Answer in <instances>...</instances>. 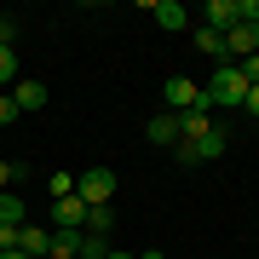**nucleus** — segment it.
Returning <instances> with one entry per match:
<instances>
[{
	"label": "nucleus",
	"instance_id": "1",
	"mask_svg": "<svg viewBox=\"0 0 259 259\" xmlns=\"http://www.w3.org/2000/svg\"><path fill=\"white\" fill-rule=\"evenodd\" d=\"M202 98H207V110H242V98H248V81H242V69H236V64H219V69L207 75Z\"/></svg>",
	"mask_w": 259,
	"mask_h": 259
},
{
	"label": "nucleus",
	"instance_id": "2",
	"mask_svg": "<svg viewBox=\"0 0 259 259\" xmlns=\"http://www.w3.org/2000/svg\"><path fill=\"white\" fill-rule=\"evenodd\" d=\"M75 196H81L87 207L115 202V173H110V167H87V173H75Z\"/></svg>",
	"mask_w": 259,
	"mask_h": 259
},
{
	"label": "nucleus",
	"instance_id": "3",
	"mask_svg": "<svg viewBox=\"0 0 259 259\" xmlns=\"http://www.w3.org/2000/svg\"><path fill=\"white\" fill-rule=\"evenodd\" d=\"M225 150H231V133L213 127L207 139H196V144H173V156L185 161V167H202V161H213V156H225Z\"/></svg>",
	"mask_w": 259,
	"mask_h": 259
},
{
	"label": "nucleus",
	"instance_id": "4",
	"mask_svg": "<svg viewBox=\"0 0 259 259\" xmlns=\"http://www.w3.org/2000/svg\"><path fill=\"white\" fill-rule=\"evenodd\" d=\"M242 58H259V23H236L225 35V64H242Z\"/></svg>",
	"mask_w": 259,
	"mask_h": 259
},
{
	"label": "nucleus",
	"instance_id": "5",
	"mask_svg": "<svg viewBox=\"0 0 259 259\" xmlns=\"http://www.w3.org/2000/svg\"><path fill=\"white\" fill-rule=\"evenodd\" d=\"M161 98H167V110H173V115H185V110H196V104H202V87H196L190 75H173V81L161 87Z\"/></svg>",
	"mask_w": 259,
	"mask_h": 259
},
{
	"label": "nucleus",
	"instance_id": "6",
	"mask_svg": "<svg viewBox=\"0 0 259 259\" xmlns=\"http://www.w3.org/2000/svg\"><path fill=\"white\" fill-rule=\"evenodd\" d=\"M47 213H52V231H87V202L81 196H58Z\"/></svg>",
	"mask_w": 259,
	"mask_h": 259
},
{
	"label": "nucleus",
	"instance_id": "7",
	"mask_svg": "<svg viewBox=\"0 0 259 259\" xmlns=\"http://www.w3.org/2000/svg\"><path fill=\"white\" fill-rule=\"evenodd\" d=\"M144 12H150V18H156V23L167 29V35H179V29H190V12L179 6V0H144Z\"/></svg>",
	"mask_w": 259,
	"mask_h": 259
},
{
	"label": "nucleus",
	"instance_id": "8",
	"mask_svg": "<svg viewBox=\"0 0 259 259\" xmlns=\"http://www.w3.org/2000/svg\"><path fill=\"white\" fill-rule=\"evenodd\" d=\"M81 242H87V231H47V253L52 259H81Z\"/></svg>",
	"mask_w": 259,
	"mask_h": 259
},
{
	"label": "nucleus",
	"instance_id": "9",
	"mask_svg": "<svg viewBox=\"0 0 259 259\" xmlns=\"http://www.w3.org/2000/svg\"><path fill=\"white\" fill-rule=\"evenodd\" d=\"M202 23L219 29V35H231V29H236V0H207V6H202Z\"/></svg>",
	"mask_w": 259,
	"mask_h": 259
},
{
	"label": "nucleus",
	"instance_id": "10",
	"mask_svg": "<svg viewBox=\"0 0 259 259\" xmlns=\"http://www.w3.org/2000/svg\"><path fill=\"white\" fill-rule=\"evenodd\" d=\"M144 139H150V144H167V150H173V144H179V115H173V110H161V115H150V127H144Z\"/></svg>",
	"mask_w": 259,
	"mask_h": 259
},
{
	"label": "nucleus",
	"instance_id": "11",
	"mask_svg": "<svg viewBox=\"0 0 259 259\" xmlns=\"http://www.w3.org/2000/svg\"><path fill=\"white\" fill-rule=\"evenodd\" d=\"M12 98H18V110H40V104H47V81H29V75H18Z\"/></svg>",
	"mask_w": 259,
	"mask_h": 259
},
{
	"label": "nucleus",
	"instance_id": "12",
	"mask_svg": "<svg viewBox=\"0 0 259 259\" xmlns=\"http://www.w3.org/2000/svg\"><path fill=\"white\" fill-rule=\"evenodd\" d=\"M190 40H196V52H207V58H219V64H225V35H219V29L196 23V29H190Z\"/></svg>",
	"mask_w": 259,
	"mask_h": 259
},
{
	"label": "nucleus",
	"instance_id": "13",
	"mask_svg": "<svg viewBox=\"0 0 259 259\" xmlns=\"http://www.w3.org/2000/svg\"><path fill=\"white\" fill-rule=\"evenodd\" d=\"M18 253L47 259V231H40V225H18Z\"/></svg>",
	"mask_w": 259,
	"mask_h": 259
},
{
	"label": "nucleus",
	"instance_id": "14",
	"mask_svg": "<svg viewBox=\"0 0 259 259\" xmlns=\"http://www.w3.org/2000/svg\"><path fill=\"white\" fill-rule=\"evenodd\" d=\"M110 231H115V207H110V202L87 207V236H110Z\"/></svg>",
	"mask_w": 259,
	"mask_h": 259
},
{
	"label": "nucleus",
	"instance_id": "15",
	"mask_svg": "<svg viewBox=\"0 0 259 259\" xmlns=\"http://www.w3.org/2000/svg\"><path fill=\"white\" fill-rule=\"evenodd\" d=\"M0 225H29V202H18L12 190H0Z\"/></svg>",
	"mask_w": 259,
	"mask_h": 259
},
{
	"label": "nucleus",
	"instance_id": "16",
	"mask_svg": "<svg viewBox=\"0 0 259 259\" xmlns=\"http://www.w3.org/2000/svg\"><path fill=\"white\" fill-rule=\"evenodd\" d=\"M0 87H18V52L0 47Z\"/></svg>",
	"mask_w": 259,
	"mask_h": 259
},
{
	"label": "nucleus",
	"instance_id": "17",
	"mask_svg": "<svg viewBox=\"0 0 259 259\" xmlns=\"http://www.w3.org/2000/svg\"><path fill=\"white\" fill-rule=\"evenodd\" d=\"M47 190H52V202H58V196H75V173H52Z\"/></svg>",
	"mask_w": 259,
	"mask_h": 259
},
{
	"label": "nucleus",
	"instance_id": "18",
	"mask_svg": "<svg viewBox=\"0 0 259 259\" xmlns=\"http://www.w3.org/2000/svg\"><path fill=\"white\" fill-rule=\"evenodd\" d=\"M18 115H23V110H18V98H12V93H0V127H12Z\"/></svg>",
	"mask_w": 259,
	"mask_h": 259
},
{
	"label": "nucleus",
	"instance_id": "19",
	"mask_svg": "<svg viewBox=\"0 0 259 259\" xmlns=\"http://www.w3.org/2000/svg\"><path fill=\"white\" fill-rule=\"evenodd\" d=\"M18 40V18H0V47H12Z\"/></svg>",
	"mask_w": 259,
	"mask_h": 259
},
{
	"label": "nucleus",
	"instance_id": "20",
	"mask_svg": "<svg viewBox=\"0 0 259 259\" xmlns=\"http://www.w3.org/2000/svg\"><path fill=\"white\" fill-rule=\"evenodd\" d=\"M6 248H18V225H0V253Z\"/></svg>",
	"mask_w": 259,
	"mask_h": 259
},
{
	"label": "nucleus",
	"instance_id": "21",
	"mask_svg": "<svg viewBox=\"0 0 259 259\" xmlns=\"http://www.w3.org/2000/svg\"><path fill=\"white\" fill-rule=\"evenodd\" d=\"M12 179H18V161H0V190H12Z\"/></svg>",
	"mask_w": 259,
	"mask_h": 259
},
{
	"label": "nucleus",
	"instance_id": "22",
	"mask_svg": "<svg viewBox=\"0 0 259 259\" xmlns=\"http://www.w3.org/2000/svg\"><path fill=\"white\" fill-rule=\"evenodd\" d=\"M242 110H248V115H259V87H248V98H242Z\"/></svg>",
	"mask_w": 259,
	"mask_h": 259
},
{
	"label": "nucleus",
	"instance_id": "23",
	"mask_svg": "<svg viewBox=\"0 0 259 259\" xmlns=\"http://www.w3.org/2000/svg\"><path fill=\"white\" fill-rule=\"evenodd\" d=\"M110 259H139V253H127V248H110Z\"/></svg>",
	"mask_w": 259,
	"mask_h": 259
},
{
	"label": "nucleus",
	"instance_id": "24",
	"mask_svg": "<svg viewBox=\"0 0 259 259\" xmlns=\"http://www.w3.org/2000/svg\"><path fill=\"white\" fill-rule=\"evenodd\" d=\"M139 259H167V253H161V248H144V253H139Z\"/></svg>",
	"mask_w": 259,
	"mask_h": 259
},
{
	"label": "nucleus",
	"instance_id": "25",
	"mask_svg": "<svg viewBox=\"0 0 259 259\" xmlns=\"http://www.w3.org/2000/svg\"><path fill=\"white\" fill-rule=\"evenodd\" d=\"M0 259H29V253H18V248H6V253H0Z\"/></svg>",
	"mask_w": 259,
	"mask_h": 259
},
{
	"label": "nucleus",
	"instance_id": "26",
	"mask_svg": "<svg viewBox=\"0 0 259 259\" xmlns=\"http://www.w3.org/2000/svg\"><path fill=\"white\" fill-rule=\"evenodd\" d=\"M47 259H52V253H47Z\"/></svg>",
	"mask_w": 259,
	"mask_h": 259
}]
</instances>
